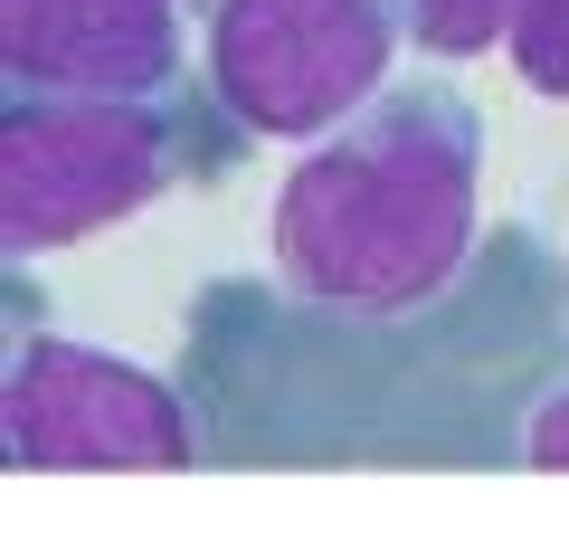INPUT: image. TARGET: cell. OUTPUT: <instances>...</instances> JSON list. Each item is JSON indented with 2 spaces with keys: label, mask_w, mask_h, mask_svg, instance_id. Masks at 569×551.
I'll return each mask as SVG.
<instances>
[{
  "label": "cell",
  "mask_w": 569,
  "mask_h": 551,
  "mask_svg": "<svg viewBox=\"0 0 569 551\" xmlns=\"http://www.w3.org/2000/svg\"><path fill=\"white\" fill-rule=\"evenodd\" d=\"M0 58L48 96H152L181 67L171 0H0Z\"/></svg>",
  "instance_id": "5"
},
{
  "label": "cell",
  "mask_w": 569,
  "mask_h": 551,
  "mask_svg": "<svg viewBox=\"0 0 569 551\" xmlns=\"http://www.w3.org/2000/svg\"><path fill=\"white\" fill-rule=\"evenodd\" d=\"M522 456H531V466H541V475H569V400H550L541 419H531Z\"/></svg>",
  "instance_id": "8"
},
{
  "label": "cell",
  "mask_w": 569,
  "mask_h": 551,
  "mask_svg": "<svg viewBox=\"0 0 569 551\" xmlns=\"http://www.w3.org/2000/svg\"><path fill=\"white\" fill-rule=\"evenodd\" d=\"M475 247V124L437 96H399L342 144H313L276 190V266L323 314H418Z\"/></svg>",
  "instance_id": "1"
},
{
  "label": "cell",
  "mask_w": 569,
  "mask_h": 551,
  "mask_svg": "<svg viewBox=\"0 0 569 551\" xmlns=\"http://www.w3.org/2000/svg\"><path fill=\"white\" fill-rule=\"evenodd\" d=\"M512 10L522 0H408V39L427 58H485L512 39Z\"/></svg>",
  "instance_id": "6"
},
{
  "label": "cell",
  "mask_w": 569,
  "mask_h": 551,
  "mask_svg": "<svg viewBox=\"0 0 569 551\" xmlns=\"http://www.w3.org/2000/svg\"><path fill=\"white\" fill-rule=\"evenodd\" d=\"M512 77L531 96L569 105V0H522L512 10Z\"/></svg>",
  "instance_id": "7"
},
{
  "label": "cell",
  "mask_w": 569,
  "mask_h": 551,
  "mask_svg": "<svg viewBox=\"0 0 569 551\" xmlns=\"http://www.w3.org/2000/svg\"><path fill=\"white\" fill-rule=\"evenodd\" d=\"M171 181V134L142 96H29L0 124V238L48 257L152 209Z\"/></svg>",
  "instance_id": "2"
},
{
  "label": "cell",
  "mask_w": 569,
  "mask_h": 551,
  "mask_svg": "<svg viewBox=\"0 0 569 551\" xmlns=\"http://www.w3.org/2000/svg\"><path fill=\"white\" fill-rule=\"evenodd\" d=\"M389 48H399L389 0H219L209 86L247 134L313 144L380 96Z\"/></svg>",
  "instance_id": "3"
},
{
  "label": "cell",
  "mask_w": 569,
  "mask_h": 551,
  "mask_svg": "<svg viewBox=\"0 0 569 551\" xmlns=\"http://www.w3.org/2000/svg\"><path fill=\"white\" fill-rule=\"evenodd\" d=\"M10 466H190V409L123 352L96 343H29L0 390Z\"/></svg>",
  "instance_id": "4"
}]
</instances>
